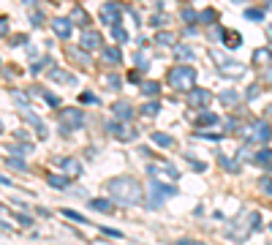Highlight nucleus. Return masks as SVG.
<instances>
[{"label":"nucleus","instance_id":"obj_1","mask_svg":"<svg viewBox=\"0 0 272 245\" xmlns=\"http://www.w3.org/2000/svg\"><path fill=\"white\" fill-rule=\"evenodd\" d=\"M106 191L112 194L114 202L120 204H139L144 199V188L136 177H128V174H120V177H112L106 183Z\"/></svg>","mask_w":272,"mask_h":245},{"label":"nucleus","instance_id":"obj_2","mask_svg":"<svg viewBox=\"0 0 272 245\" xmlns=\"http://www.w3.org/2000/svg\"><path fill=\"white\" fill-rule=\"evenodd\" d=\"M166 82L172 85V90L188 93L190 87L196 85V68H190V66H185V63H180V66L169 68V74H166Z\"/></svg>","mask_w":272,"mask_h":245},{"label":"nucleus","instance_id":"obj_3","mask_svg":"<svg viewBox=\"0 0 272 245\" xmlns=\"http://www.w3.org/2000/svg\"><path fill=\"white\" fill-rule=\"evenodd\" d=\"M123 11H125V8H123L120 3L109 0V3L101 5V11H98V19H101V25H109V27L123 25Z\"/></svg>","mask_w":272,"mask_h":245},{"label":"nucleus","instance_id":"obj_4","mask_svg":"<svg viewBox=\"0 0 272 245\" xmlns=\"http://www.w3.org/2000/svg\"><path fill=\"white\" fill-rule=\"evenodd\" d=\"M85 125V112L82 109H63L60 112V133L68 136L74 128H82Z\"/></svg>","mask_w":272,"mask_h":245},{"label":"nucleus","instance_id":"obj_5","mask_svg":"<svg viewBox=\"0 0 272 245\" xmlns=\"http://www.w3.org/2000/svg\"><path fill=\"white\" fill-rule=\"evenodd\" d=\"M212 101V93L207 90V87H190L188 93H185V104L193 109H207V104Z\"/></svg>","mask_w":272,"mask_h":245},{"label":"nucleus","instance_id":"obj_6","mask_svg":"<svg viewBox=\"0 0 272 245\" xmlns=\"http://www.w3.org/2000/svg\"><path fill=\"white\" fill-rule=\"evenodd\" d=\"M150 188H153V196H150V199H153V202H150V207H153V210L161 207L164 196H177V188H175V185H164L158 177L150 180Z\"/></svg>","mask_w":272,"mask_h":245},{"label":"nucleus","instance_id":"obj_7","mask_svg":"<svg viewBox=\"0 0 272 245\" xmlns=\"http://www.w3.org/2000/svg\"><path fill=\"white\" fill-rule=\"evenodd\" d=\"M248 136H251V142H259V144H267L272 139V128L267 120H253L251 128H248Z\"/></svg>","mask_w":272,"mask_h":245},{"label":"nucleus","instance_id":"obj_8","mask_svg":"<svg viewBox=\"0 0 272 245\" xmlns=\"http://www.w3.org/2000/svg\"><path fill=\"white\" fill-rule=\"evenodd\" d=\"M106 131L112 133L114 139H120V142H131V139H136L134 128H128V125H125V120H117V118L106 122Z\"/></svg>","mask_w":272,"mask_h":245},{"label":"nucleus","instance_id":"obj_9","mask_svg":"<svg viewBox=\"0 0 272 245\" xmlns=\"http://www.w3.org/2000/svg\"><path fill=\"white\" fill-rule=\"evenodd\" d=\"M79 46H82V49H88V52L103 49V38H101V33H98V30H90V27H85L82 38H79Z\"/></svg>","mask_w":272,"mask_h":245},{"label":"nucleus","instance_id":"obj_10","mask_svg":"<svg viewBox=\"0 0 272 245\" xmlns=\"http://www.w3.org/2000/svg\"><path fill=\"white\" fill-rule=\"evenodd\" d=\"M52 33H55L57 38H68L74 33V19H66V16H55V19L49 22Z\"/></svg>","mask_w":272,"mask_h":245},{"label":"nucleus","instance_id":"obj_11","mask_svg":"<svg viewBox=\"0 0 272 245\" xmlns=\"http://www.w3.org/2000/svg\"><path fill=\"white\" fill-rule=\"evenodd\" d=\"M22 118H25L27 125H33V128H36V136H38V139H46V136H49V128L44 125V120L38 118V115H33L30 109H25V112H22Z\"/></svg>","mask_w":272,"mask_h":245},{"label":"nucleus","instance_id":"obj_12","mask_svg":"<svg viewBox=\"0 0 272 245\" xmlns=\"http://www.w3.org/2000/svg\"><path fill=\"white\" fill-rule=\"evenodd\" d=\"M251 63H253L256 68H267V66H272V46H259V49L251 55Z\"/></svg>","mask_w":272,"mask_h":245},{"label":"nucleus","instance_id":"obj_13","mask_svg":"<svg viewBox=\"0 0 272 245\" xmlns=\"http://www.w3.org/2000/svg\"><path fill=\"white\" fill-rule=\"evenodd\" d=\"M57 166H60L66 174H71V177H79V174H82V163L74 158V155H63V158H57Z\"/></svg>","mask_w":272,"mask_h":245},{"label":"nucleus","instance_id":"obj_14","mask_svg":"<svg viewBox=\"0 0 272 245\" xmlns=\"http://www.w3.org/2000/svg\"><path fill=\"white\" fill-rule=\"evenodd\" d=\"M245 74V66L242 63H237V60H226V63H221V77H231V79H237V77H242Z\"/></svg>","mask_w":272,"mask_h":245},{"label":"nucleus","instance_id":"obj_15","mask_svg":"<svg viewBox=\"0 0 272 245\" xmlns=\"http://www.w3.org/2000/svg\"><path fill=\"white\" fill-rule=\"evenodd\" d=\"M112 112H114V118H117V120H125V122L134 120V107H131L128 101H117L112 107Z\"/></svg>","mask_w":272,"mask_h":245},{"label":"nucleus","instance_id":"obj_16","mask_svg":"<svg viewBox=\"0 0 272 245\" xmlns=\"http://www.w3.org/2000/svg\"><path fill=\"white\" fill-rule=\"evenodd\" d=\"M46 77H49L52 82H57V85H77V77H74V74H68V71H63V68H52L49 74H46Z\"/></svg>","mask_w":272,"mask_h":245},{"label":"nucleus","instance_id":"obj_17","mask_svg":"<svg viewBox=\"0 0 272 245\" xmlns=\"http://www.w3.org/2000/svg\"><path fill=\"white\" fill-rule=\"evenodd\" d=\"M101 57H103V63H109V66H120V63H123V52H120V46H103Z\"/></svg>","mask_w":272,"mask_h":245},{"label":"nucleus","instance_id":"obj_18","mask_svg":"<svg viewBox=\"0 0 272 245\" xmlns=\"http://www.w3.org/2000/svg\"><path fill=\"white\" fill-rule=\"evenodd\" d=\"M251 163H256V166H262V169H272V150L262 147L256 155H251Z\"/></svg>","mask_w":272,"mask_h":245},{"label":"nucleus","instance_id":"obj_19","mask_svg":"<svg viewBox=\"0 0 272 245\" xmlns=\"http://www.w3.org/2000/svg\"><path fill=\"white\" fill-rule=\"evenodd\" d=\"M71 19L77 22L79 27H88L90 25V14L82 8V5H74V8H71Z\"/></svg>","mask_w":272,"mask_h":245},{"label":"nucleus","instance_id":"obj_20","mask_svg":"<svg viewBox=\"0 0 272 245\" xmlns=\"http://www.w3.org/2000/svg\"><path fill=\"white\" fill-rule=\"evenodd\" d=\"M71 180H74L71 174H52L46 183H49L52 188H60V191H63V188H68V185H71Z\"/></svg>","mask_w":272,"mask_h":245},{"label":"nucleus","instance_id":"obj_21","mask_svg":"<svg viewBox=\"0 0 272 245\" xmlns=\"http://www.w3.org/2000/svg\"><path fill=\"white\" fill-rule=\"evenodd\" d=\"M139 90H142V96L155 98L161 93V85H158V82H153V79H147V82H142V85H139Z\"/></svg>","mask_w":272,"mask_h":245},{"label":"nucleus","instance_id":"obj_22","mask_svg":"<svg viewBox=\"0 0 272 245\" xmlns=\"http://www.w3.org/2000/svg\"><path fill=\"white\" fill-rule=\"evenodd\" d=\"M90 210H95V213H114V204L109 199H90Z\"/></svg>","mask_w":272,"mask_h":245},{"label":"nucleus","instance_id":"obj_23","mask_svg":"<svg viewBox=\"0 0 272 245\" xmlns=\"http://www.w3.org/2000/svg\"><path fill=\"white\" fill-rule=\"evenodd\" d=\"M155 44L158 46H177V36L169 30H161L158 36H155Z\"/></svg>","mask_w":272,"mask_h":245},{"label":"nucleus","instance_id":"obj_24","mask_svg":"<svg viewBox=\"0 0 272 245\" xmlns=\"http://www.w3.org/2000/svg\"><path fill=\"white\" fill-rule=\"evenodd\" d=\"M223 44H226L229 49H237V46L242 44V36L237 30H223Z\"/></svg>","mask_w":272,"mask_h":245},{"label":"nucleus","instance_id":"obj_25","mask_svg":"<svg viewBox=\"0 0 272 245\" xmlns=\"http://www.w3.org/2000/svg\"><path fill=\"white\" fill-rule=\"evenodd\" d=\"M150 139H153V142L158 144V147H172V144H175V139H172L169 133H164V131H155Z\"/></svg>","mask_w":272,"mask_h":245},{"label":"nucleus","instance_id":"obj_26","mask_svg":"<svg viewBox=\"0 0 272 245\" xmlns=\"http://www.w3.org/2000/svg\"><path fill=\"white\" fill-rule=\"evenodd\" d=\"M175 57L177 60H193V49H190V46H185V44H177L175 46Z\"/></svg>","mask_w":272,"mask_h":245},{"label":"nucleus","instance_id":"obj_27","mask_svg":"<svg viewBox=\"0 0 272 245\" xmlns=\"http://www.w3.org/2000/svg\"><path fill=\"white\" fill-rule=\"evenodd\" d=\"M218 98H221V104H226V107H234V104L240 101V93L237 90H223Z\"/></svg>","mask_w":272,"mask_h":245},{"label":"nucleus","instance_id":"obj_28","mask_svg":"<svg viewBox=\"0 0 272 245\" xmlns=\"http://www.w3.org/2000/svg\"><path fill=\"white\" fill-rule=\"evenodd\" d=\"M196 120H199V125H215V122H218V115H215V112H207V109H201Z\"/></svg>","mask_w":272,"mask_h":245},{"label":"nucleus","instance_id":"obj_29","mask_svg":"<svg viewBox=\"0 0 272 245\" xmlns=\"http://www.w3.org/2000/svg\"><path fill=\"white\" fill-rule=\"evenodd\" d=\"M158 112H161V104H158V101H147V104H142V115H144V118H155Z\"/></svg>","mask_w":272,"mask_h":245},{"label":"nucleus","instance_id":"obj_30","mask_svg":"<svg viewBox=\"0 0 272 245\" xmlns=\"http://www.w3.org/2000/svg\"><path fill=\"white\" fill-rule=\"evenodd\" d=\"M112 38L117 41V44H125V41H128V30H125L123 25H114L112 27Z\"/></svg>","mask_w":272,"mask_h":245},{"label":"nucleus","instance_id":"obj_31","mask_svg":"<svg viewBox=\"0 0 272 245\" xmlns=\"http://www.w3.org/2000/svg\"><path fill=\"white\" fill-rule=\"evenodd\" d=\"M5 163H8L11 169H19V172H25V169H27V163L22 161V158H16V153H8V158H5Z\"/></svg>","mask_w":272,"mask_h":245},{"label":"nucleus","instance_id":"obj_32","mask_svg":"<svg viewBox=\"0 0 272 245\" xmlns=\"http://www.w3.org/2000/svg\"><path fill=\"white\" fill-rule=\"evenodd\" d=\"M180 16H182L185 25H196V22H199V14H196L193 8H182V11H180Z\"/></svg>","mask_w":272,"mask_h":245},{"label":"nucleus","instance_id":"obj_33","mask_svg":"<svg viewBox=\"0 0 272 245\" xmlns=\"http://www.w3.org/2000/svg\"><path fill=\"white\" fill-rule=\"evenodd\" d=\"M218 161H221V166H223V169H229V172H240V163H237L234 158H226V155L218 153Z\"/></svg>","mask_w":272,"mask_h":245},{"label":"nucleus","instance_id":"obj_34","mask_svg":"<svg viewBox=\"0 0 272 245\" xmlns=\"http://www.w3.org/2000/svg\"><path fill=\"white\" fill-rule=\"evenodd\" d=\"M60 213H63V215H66V218H71V221H77V224H90V221H88V218H85V215H82V213H77V210H68V207H66V210H60Z\"/></svg>","mask_w":272,"mask_h":245},{"label":"nucleus","instance_id":"obj_35","mask_svg":"<svg viewBox=\"0 0 272 245\" xmlns=\"http://www.w3.org/2000/svg\"><path fill=\"white\" fill-rule=\"evenodd\" d=\"M215 19H218V14L212 8H207V11H201V14H199V22H204V25H215Z\"/></svg>","mask_w":272,"mask_h":245},{"label":"nucleus","instance_id":"obj_36","mask_svg":"<svg viewBox=\"0 0 272 245\" xmlns=\"http://www.w3.org/2000/svg\"><path fill=\"white\" fill-rule=\"evenodd\" d=\"M193 136H196V139H210V142H218V139H223V133H215V131H196Z\"/></svg>","mask_w":272,"mask_h":245},{"label":"nucleus","instance_id":"obj_37","mask_svg":"<svg viewBox=\"0 0 272 245\" xmlns=\"http://www.w3.org/2000/svg\"><path fill=\"white\" fill-rule=\"evenodd\" d=\"M245 19L262 22V19H264V11H262V8H245Z\"/></svg>","mask_w":272,"mask_h":245},{"label":"nucleus","instance_id":"obj_38","mask_svg":"<svg viewBox=\"0 0 272 245\" xmlns=\"http://www.w3.org/2000/svg\"><path fill=\"white\" fill-rule=\"evenodd\" d=\"M259 188H262L267 196H272V177H267V174H264V177H259Z\"/></svg>","mask_w":272,"mask_h":245},{"label":"nucleus","instance_id":"obj_39","mask_svg":"<svg viewBox=\"0 0 272 245\" xmlns=\"http://www.w3.org/2000/svg\"><path fill=\"white\" fill-rule=\"evenodd\" d=\"M259 96H262V87H259V85H251L245 90V101H256Z\"/></svg>","mask_w":272,"mask_h":245},{"label":"nucleus","instance_id":"obj_40","mask_svg":"<svg viewBox=\"0 0 272 245\" xmlns=\"http://www.w3.org/2000/svg\"><path fill=\"white\" fill-rule=\"evenodd\" d=\"M79 101H82V104H95V107H101V98H98L95 93H82V96H79Z\"/></svg>","mask_w":272,"mask_h":245},{"label":"nucleus","instance_id":"obj_41","mask_svg":"<svg viewBox=\"0 0 272 245\" xmlns=\"http://www.w3.org/2000/svg\"><path fill=\"white\" fill-rule=\"evenodd\" d=\"M44 101L49 104L52 109H60V96H55V93H44Z\"/></svg>","mask_w":272,"mask_h":245},{"label":"nucleus","instance_id":"obj_42","mask_svg":"<svg viewBox=\"0 0 272 245\" xmlns=\"http://www.w3.org/2000/svg\"><path fill=\"white\" fill-rule=\"evenodd\" d=\"M101 235L114 237V240H123V232H120V229H109V226H101Z\"/></svg>","mask_w":272,"mask_h":245},{"label":"nucleus","instance_id":"obj_43","mask_svg":"<svg viewBox=\"0 0 272 245\" xmlns=\"http://www.w3.org/2000/svg\"><path fill=\"white\" fill-rule=\"evenodd\" d=\"M248 224H251L253 232H256L259 226H262V215H259V213H251V215H248Z\"/></svg>","mask_w":272,"mask_h":245},{"label":"nucleus","instance_id":"obj_44","mask_svg":"<svg viewBox=\"0 0 272 245\" xmlns=\"http://www.w3.org/2000/svg\"><path fill=\"white\" fill-rule=\"evenodd\" d=\"M240 120H234V118H231V120H226V133H240Z\"/></svg>","mask_w":272,"mask_h":245},{"label":"nucleus","instance_id":"obj_45","mask_svg":"<svg viewBox=\"0 0 272 245\" xmlns=\"http://www.w3.org/2000/svg\"><path fill=\"white\" fill-rule=\"evenodd\" d=\"M41 22H44V14H41V11H30V25H33V27H41Z\"/></svg>","mask_w":272,"mask_h":245},{"label":"nucleus","instance_id":"obj_46","mask_svg":"<svg viewBox=\"0 0 272 245\" xmlns=\"http://www.w3.org/2000/svg\"><path fill=\"white\" fill-rule=\"evenodd\" d=\"M46 63H49V57H44V60L33 63V68H30V74H33V77H36V74H41V71H44V66H46Z\"/></svg>","mask_w":272,"mask_h":245},{"label":"nucleus","instance_id":"obj_47","mask_svg":"<svg viewBox=\"0 0 272 245\" xmlns=\"http://www.w3.org/2000/svg\"><path fill=\"white\" fill-rule=\"evenodd\" d=\"M150 25H153V27H164L166 25V16H161V14L150 16Z\"/></svg>","mask_w":272,"mask_h":245},{"label":"nucleus","instance_id":"obj_48","mask_svg":"<svg viewBox=\"0 0 272 245\" xmlns=\"http://www.w3.org/2000/svg\"><path fill=\"white\" fill-rule=\"evenodd\" d=\"M147 66H150V63H147V57H144L142 52H136V68H142V71H147Z\"/></svg>","mask_w":272,"mask_h":245},{"label":"nucleus","instance_id":"obj_49","mask_svg":"<svg viewBox=\"0 0 272 245\" xmlns=\"http://www.w3.org/2000/svg\"><path fill=\"white\" fill-rule=\"evenodd\" d=\"M11 46H27V36H11Z\"/></svg>","mask_w":272,"mask_h":245},{"label":"nucleus","instance_id":"obj_50","mask_svg":"<svg viewBox=\"0 0 272 245\" xmlns=\"http://www.w3.org/2000/svg\"><path fill=\"white\" fill-rule=\"evenodd\" d=\"M14 218H16V221H19V224H22V226H33V218H30V215H25V213H19V215H14Z\"/></svg>","mask_w":272,"mask_h":245},{"label":"nucleus","instance_id":"obj_51","mask_svg":"<svg viewBox=\"0 0 272 245\" xmlns=\"http://www.w3.org/2000/svg\"><path fill=\"white\" fill-rule=\"evenodd\" d=\"M38 55H41V52H38V46L36 44H27V57H30V60H36Z\"/></svg>","mask_w":272,"mask_h":245},{"label":"nucleus","instance_id":"obj_52","mask_svg":"<svg viewBox=\"0 0 272 245\" xmlns=\"http://www.w3.org/2000/svg\"><path fill=\"white\" fill-rule=\"evenodd\" d=\"M106 85L117 90V87H120V77H114V74H112V77H106Z\"/></svg>","mask_w":272,"mask_h":245},{"label":"nucleus","instance_id":"obj_53","mask_svg":"<svg viewBox=\"0 0 272 245\" xmlns=\"http://www.w3.org/2000/svg\"><path fill=\"white\" fill-rule=\"evenodd\" d=\"M0 33H3V36H8V16H3V19H0Z\"/></svg>","mask_w":272,"mask_h":245},{"label":"nucleus","instance_id":"obj_54","mask_svg":"<svg viewBox=\"0 0 272 245\" xmlns=\"http://www.w3.org/2000/svg\"><path fill=\"white\" fill-rule=\"evenodd\" d=\"M142 74H144V71H142ZM142 74H139V71H131L128 79H131V82H139V79H142Z\"/></svg>","mask_w":272,"mask_h":245},{"label":"nucleus","instance_id":"obj_55","mask_svg":"<svg viewBox=\"0 0 272 245\" xmlns=\"http://www.w3.org/2000/svg\"><path fill=\"white\" fill-rule=\"evenodd\" d=\"M22 3H25V5H30V8H36V5H38V0H22Z\"/></svg>","mask_w":272,"mask_h":245},{"label":"nucleus","instance_id":"obj_56","mask_svg":"<svg viewBox=\"0 0 272 245\" xmlns=\"http://www.w3.org/2000/svg\"><path fill=\"white\" fill-rule=\"evenodd\" d=\"M267 79L272 82V66H267Z\"/></svg>","mask_w":272,"mask_h":245},{"label":"nucleus","instance_id":"obj_57","mask_svg":"<svg viewBox=\"0 0 272 245\" xmlns=\"http://www.w3.org/2000/svg\"><path fill=\"white\" fill-rule=\"evenodd\" d=\"M267 36H270V38H272V25H270V27H267Z\"/></svg>","mask_w":272,"mask_h":245},{"label":"nucleus","instance_id":"obj_58","mask_svg":"<svg viewBox=\"0 0 272 245\" xmlns=\"http://www.w3.org/2000/svg\"><path fill=\"white\" fill-rule=\"evenodd\" d=\"M270 232H272V221H270Z\"/></svg>","mask_w":272,"mask_h":245},{"label":"nucleus","instance_id":"obj_59","mask_svg":"<svg viewBox=\"0 0 272 245\" xmlns=\"http://www.w3.org/2000/svg\"><path fill=\"white\" fill-rule=\"evenodd\" d=\"M270 3H272V0H270Z\"/></svg>","mask_w":272,"mask_h":245}]
</instances>
